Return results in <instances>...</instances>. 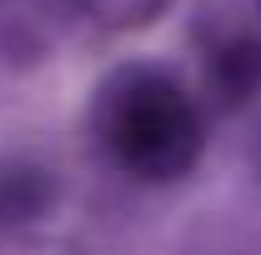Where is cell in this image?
<instances>
[{
  "instance_id": "obj_1",
  "label": "cell",
  "mask_w": 261,
  "mask_h": 255,
  "mask_svg": "<svg viewBox=\"0 0 261 255\" xmlns=\"http://www.w3.org/2000/svg\"><path fill=\"white\" fill-rule=\"evenodd\" d=\"M91 135L121 175L171 185L206 150L201 100L161 65H116L91 100Z\"/></svg>"
},
{
  "instance_id": "obj_2",
  "label": "cell",
  "mask_w": 261,
  "mask_h": 255,
  "mask_svg": "<svg viewBox=\"0 0 261 255\" xmlns=\"http://www.w3.org/2000/svg\"><path fill=\"white\" fill-rule=\"evenodd\" d=\"M206 90L216 105H246L261 90V40L246 30H231L206 45Z\"/></svg>"
},
{
  "instance_id": "obj_3",
  "label": "cell",
  "mask_w": 261,
  "mask_h": 255,
  "mask_svg": "<svg viewBox=\"0 0 261 255\" xmlns=\"http://www.w3.org/2000/svg\"><path fill=\"white\" fill-rule=\"evenodd\" d=\"M56 200V180L35 160H0V225L40 220Z\"/></svg>"
},
{
  "instance_id": "obj_4",
  "label": "cell",
  "mask_w": 261,
  "mask_h": 255,
  "mask_svg": "<svg viewBox=\"0 0 261 255\" xmlns=\"http://www.w3.org/2000/svg\"><path fill=\"white\" fill-rule=\"evenodd\" d=\"M65 5L100 30H141V25L161 20L171 0H65Z\"/></svg>"
},
{
  "instance_id": "obj_5",
  "label": "cell",
  "mask_w": 261,
  "mask_h": 255,
  "mask_svg": "<svg viewBox=\"0 0 261 255\" xmlns=\"http://www.w3.org/2000/svg\"><path fill=\"white\" fill-rule=\"evenodd\" d=\"M256 10H261V0H256Z\"/></svg>"
}]
</instances>
